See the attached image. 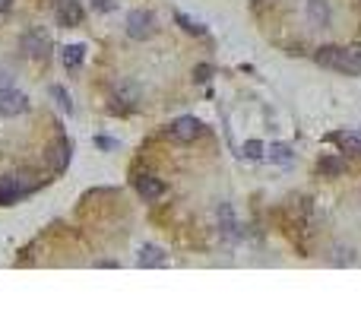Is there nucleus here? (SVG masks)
I'll return each mask as SVG.
<instances>
[{"instance_id":"obj_8","label":"nucleus","mask_w":361,"mask_h":317,"mask_svg":"<svg viewBox=\"0 0 361 317\" xmlns=\"http://www.w3.org/2000/svg\"><path fill=\"white\" fill-rule=\"evenodd\" d=\"M327 143H336L342 152H352V156H361V130H336L327 137Z\"/></svg>"},{"instance_id":"obj_19","label":"nucleus","mask_w":361,"mask_h":317,"mask_svg":"<svg viewBox=\"0 0 361 317\" xmlns=\"http://www.w3.org/2000/svg\"><path fill=\"white\" fill-rule=\"evenodd\" d=\"M244 156L247 158H263V143H260V139H247V143H244Z\"/></svg>"},{"instance_id":"obj_18","label":"nucleus","mask_w":361,"mask_h":317,"mask_svg":"<svg viewBox=\"0 0 361 317\" xmlns=\"http://www.w3.org/2000/svg\"><path fill=\"white\" fill-rule=\"evenodd\" d=\"M51 95L57 99V105L63 108V111H73V105H70V95H67V89H61V86H51Z\"/></svg>"},{"instance_id":"obj_14","label":"nucleus","mask_w":361,"mask_h":317,"mask_svg":"<svg viewBox=\"0 0 361 317\" xmlns=\"http://www.w3.org/2000/svg\"><path fill=\"white\" fill-rule=\"evenodd\" d=\"M219 219H222V232H225V238L228 241L238 238V225H234V216H232V206H228V203L219 206Z\"/></svg>"},{"instance_id":"obj_1","label":"nucleus","mask_w":361,"mask_h":317,"mask_svg":"<svg viewBox=\"0 0 361 317\" xmlns=\"http://www.w3.org/2000/svg\"><path fill=\"white\" fill-rule=\"evenodd\" d=\"M314 61L320 63V67L339 70V73L361 76V44H348V48H339V44H323V48H317Z\"/></svg>"},{"instance_id":"obj_10","label":"nucleus","mask_w":361,"mask_h":317,"mask_svg":"<svg viewBox=\"0 0 361 317\" xmlns=\"http://www.w3.org/2000/svg\"><path fill=\"white\" fill-rule=\"evenodd\" d=\"M308 23L314 29H327L329 25V4L327 0H308Z\"/></svg>"},{"instance_id":"obj_5","label":"nucleus","mask_w":361,"mask_h":317,"mask_svg":"<svg viewBox=\"0 0 361 317\" xmlns=\"http://www.w3.org/2000/svg\"><path fill=\"white\" fill-rule=\"evenodd\" d=\"M200 133H203V124L196 118H177L175 124L168 127V137L177 139V143H194Z\"/></svg>"},{"instance_id":"obj_15","label":"nucleus","mask_w":361,"mask_h":317,"mask_svg":"<svg viewBox=\"0 0 361 317\" xmlns=\"http://www.w3.org/2000/svg\"><path fill=\"white\" fill-rule=\"evenodd\" d=\"M270 158H272V162H279V165H289L291 162V146L289 143H272Z\"/></svg>"},{"instance_id":"obj_21","label":"nucleus","mask_w":361,"mask_h":317,"mask_svg":"<svg viewBox=\"0 0 361 317\" xmlns=\"http://www.w3.org/2000/svg\"><path fill=\"white\" fill-rule=\"evenodd\" d=\"M10 6H13V0H0V13H10Z\"/></svg>"},{"instance_id":"obj_2","label":"nucleus","mask_w":361,"mask_h":317,"mask_svg":"<svg viewBox=\"0 0 361 317\" xmlns=\"http://www.w3.org/2000/svg\"><path fill=\"white\" fill-rule=\"evenodd\" d=\"M32 190V181H23L19 175H4L0 178V206H10V203L23 200Z\"/></svg>"},{"instance_id":"obj_20","label":"nucleus","mask_w":361,"mask_h":317,"mask_svg":"<svg viewBox=\"0 0 361 317\" xmlns=\"http://www.w3.org/2000/svg\"><path fill=\"white\" fill-rule=\"evenodd\" d=\"M209 73H213V70H209V67H196V80H209Z\"/></svg>"},{"instance_id":"obj_16","label":"nucleus","mask_w":361,"mask_h":317,"mask_svg":"<svg viewBox=\"0 0 361 317\" xmlns=\"http://www.w3.org/2000/svg\"><path fill=\"white\" fill-rule=\"evenodd\" d=\"M342 168H346V165H342L339 158H320V162H317L320 175H342Z\"/></svg>"},{"instance_id":"obj_7","label":"nucleus","mask_w":361,"mask_h":317,"mask_svg":"<svg viewBox=\"0 0 361 317\" xmlns=\"http://www.w3.org/2000/svg\"><path fill=\"white\" fill-rule=\"evenodd\" d=\"M57 23H61L63 29H76V25L82 23V4L80 0H61V6H57Z\"/></svg>"},{"instance_id":"obj_12","label":"nucleus","mask_w":361,"mask_h":317,"mask_svg":"<svg viewBox=\"0 0 361 317\" xmlns=\"http://www.w3.org/2000/svg\"><path fill=\"white\" fill-rule=\"evenodd\" d=\"M61 57H63V67L76 70L82 63V57H86V44H67V48L61 51Z\"/></svg>"},{"instance_id":"obj_11","label":"nucleus","mask_w":361,"mask_h":317,"mask_svg":"<svg viewBox=\"0 0 361 317\" xmlns=\"http://www.w3.org/2000/svg\"><path fill=\"white\" fill-rule=\"evenodd\" d=\"M70 162V143L67 139H57L54 146H51V168L54 171H63Z\"/></svg>"},{"instance_id":"obj_17","label":"nucleus","mask_w":361,"mask_h":317,"mask_svg":"<svg viewBox=\"0 0 361 317\" xmlns=\"http://www.w3.org/2000/svg\"><path fill=\"white\" fill-rule=\"evenodd\" d=\"M175 19H177V25H181L184 32H190V35H206V29H203L200 23H194V19H187L184 13H175Z\"/></svg>"},{"instance_id":"obj_4","label":"nucleus","mask_w":361,"mask_h":317,"mask_svg":"<svg viewBox=\"0 0 361 317\" xmlns=\"http://www.w3.org/2000/svg\"><path fill=\"white\" fill-rule=\"evenodd\" d=\"M23 51H25L29 57H35V61H44V57H48V51H51L48 32H44V29L25 32V35H23Z\"/></svg>"},{"instance_id":"obj_13","label":"nucleus","mask_w":361,"mask_h":317,"mask_svg":"<svg viewBox=\"0 0 361 317\" xmlns=\"http://www.w3.org/2000/svg\"><path fill=\"white\" fill-rule=\"evenodd\" d=\"M165 263V251L156 244H146L143 251H139V266H162Z\"/></svg>"},{"instance_id":"obj_6","label":"nucleus","mask_w":361,"mask_h":317,"mask_svg":"<svg viewBox=\"0 0 361 317\" xmlns=\"http://www.w3.org/2000/svg\"><path fill=\"white\" fill-rule=\"evenodd\" d=\"M25 108H29V99L19 89H0V114L13 118V114H23Z\"/></svg>"},{"instance_id":"obj_3","label":"nucleus","mask_w":361,"mask_h":317,"mask_svg":"<svg viewBox=\"0 0 361 317\" xmlns=\"http://www.w3.org/2000/svg\"><path fill=\"white\" fill-rule=\"evenodd\" d=\"M152 32H156V16L152 13H146V10H133L130 16H127V35L130 38H149Z\"/></svg>"},{"instance_id":"obj_9","label":"nucleus","mask_w":361,"mask_h":317,"mask_svg":"<svg viewBox=\"0 0 361 317\" xmlns=\"http://www.w3.org/2000/svg\"><path fill=\"white\" fill-rule=\"evenodd\" d=\"M133 184H137V194L143 197V200H158V197L165 194V184L158 181L156 175H139Z\"/></svg>"},{"instance_id":"obj_23","label":"nucleus","mask_w":361,"mask_h":317,"mask_svg":"<svg viewBox=\"0 0 361 317\" xmlns=\"http://www.w3.org/2000/svg\"><path fill=\"white\" fill-rule=\"evenodd\" d=\"M358 4H361V0H358Z\"/></svg>"},{"instance_id":"obj_22","label":"nucleus","mask_w":361,"mask_h":317,"mask_svg":"<svg viewBox=\"0 0 361 317\" xmlns=\"http://www.w3.org/2000/svg\"><path fill=\"white\" fill-rule=\"evenodd\" d=\"M251 4H253V6H260V4H263V0H251Z\"/></svg>"}]
</instances>
